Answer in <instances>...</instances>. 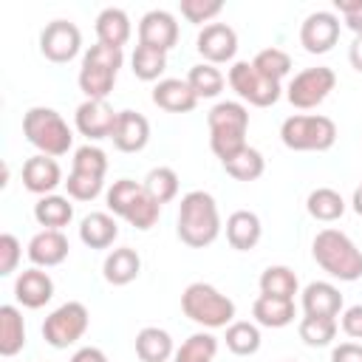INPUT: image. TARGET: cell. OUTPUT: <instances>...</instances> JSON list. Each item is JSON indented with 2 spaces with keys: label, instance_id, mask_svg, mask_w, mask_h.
<instances>
[{
  "label": "cell",
  "instance_id": "obj_52",
  "mask_svg": "<svg viewBox=\"0 0 362 362\" xmlns=\"http://www.w3.org/2000/svg\"><path fill=\"white\" fill-rule=\"evenodd\" d=\"M351 204H354V212H356V215H362V184L354 189V198H351Z\"/></svg>",
  "mask_w": 362,
  "mask_h": 362
},
{
  "label": "cell",
  "instance_id": "obj_51",
  "mask_svg": "<svg viewBox=\"0 0 362 362\" xmlns=\"http://www.w3.org/2000/svg\"><path fill=\"white\" fill-rule=\"evenodd\" d=\"M345 25H348L354 34H362V6H359L354 14H348V17H345Z\"/></svg>",
  "mask_w": 362,
  "mask_h": 362
},
{
  "label": "cell",
  "instance_id": "obj_5",
  "mask_svg": "<svg viewBox=\"0 0 362 362\" xmlns=\"http://www.w3.org/2000/svg\"><path fill=\"white\" fill-rule=\"evenodd\" d=\"M181 311L204 328H226L235 322V303L209 283H189L181 294Z\"/></svg>",
  "mask_w": 362,
  "mask_h": 362
},
{
  "label": "cell",
  "instance_id": "obj_47",
  "mask_svg": "<svg viewBox=\"0 0 362 362\" xmlns=\"http://www.w3.org/2000/svg\"><path fill=\"white\" fill-rule=\"evenodd\" d=\"M342 331L354 339H362V303L342 311Z\"/></svg>",
  "mask_w": 362,
  "mask_h": 362
},
{
  "label": "cell",
  "instance_id": "obj_23",
  "mask_svg": "<svg viewBox=\"0 0 362 362\" xmlns=\"http://www.w3.org/2000/svg\"><path fill=\"white\" fill-rule=\"evenodd\" d=\"M119 238V223L110 212H90L79 223V240L90 249H107Z\"/></svg>",
  "mask_w": 362,
  "mask_h": 362
},
{
  "label": "cell",
  "instance_id": "obj_12",
  "mask_svg": "<svg viewBox=\"0 0 362 362\" xmlns=\"http://www.w3.org/2000/svg\"><path fill=\"white\" fill-rule=\"evenodd\" d=\"M198 54L209 62V65H221V62H232L238 54V34L232 25L226 23H209L198 31L195 40Z\"/></svg>",
  "mask_w": 362,
  "mask_h": 362
},
{
  "label": "cell",
  "instance_id": "obj_48",
  "mask_svg": "<svg viewBox=\"0 0 362 362\" xmlns=\"http://www.w3.org/2000/svg\"><path fill=\"white\" fill-rule=\"evenodd\" d=\"M331 362H362V345L359 342H339L331 351Z\"/></svg>",
  "mask_w": 362,
  "mask_h": 362
},
{
  "label": "cell",
  "instance_id": "obj_29",
  "mask_svg": "<svg viewBox=\"0 0 362 362\" xmlns=\"http://www.w3.org/2000/svg\"><path fill=\"white\" fill-rule=\"evenodd\" d=\"M305 209H308V215L314 221L331 223V221H337V218L345 215V198L337 189H331V187H317V189L308 192Z\"/></svg>",
  "mask_w": 362,
  "mask_h": 362
},
{
  "label": "cell",
  "instance_id": "obj_10",
  "mask_svg": "<svg viewBox=\"0 0 362 362\" xmlns=\"http://www.w3.org/2000/svg\"><path fill=\"white\" fill-rule=\"evenodd\" d=\"M82 48V34L71 20H51L40 31V51L51 62H71Z\"/></svg>",
  "mask_w": 362,
  "mask_h": 362
},
{
  "label": "cell",
  "instance_id": "obj_24",
  "mask_svg": "<svg viewBox=\"0 0 362 362\" xmlns=\"http://www.w3.org/2000/svg\"><path fill=\"white\" fill-rule=\"evenodd\" d=\"M130 17L124 8H116V6H107L99 11L96 17V37L99 42L105 45H113V48H122L127 40H130Z\"/></svg>",
  "mask_w": 362,
  "mask_h": 362
},
{
  "label": "cell",
  "instance_id": "obj_14",
  "mask_svg": "<svg viewBox=\"0 0 362 362\" xmlns=\"http://www.w3.org/2000/svg\"><path fill=\"white\" fill-rule=\"evenodd\" d=\"M178 42V23L170 11L153 8L139 20V45L156 48V51H170Z\"/></svg>",
  "mask_w": 362,
  "mask_h": 362
},
{
  "label": "cell",
  "instance_id": "obj_4",
  "mask_svg": "<svg viewBox=\"0 0 362 362\" xmlns=\"http://www.w3.org/2000/svg\"><path fill=\"white\" fill-rule=\"evenodd\" d=\"M23 136L31 147H37L42 156H51V158L65 156L74 144V133H71L68 122L54 107H42V105L25 110Z\"/></svg>",
  "mask_w": 362,
  "mask_h": 362
},
{
  "label": "cell",
  "instance_id": "obj_19",
  "mask_svg": "<svg viewBox=\"0 0 362 362\" xmlns=\"http://www.w3.org/2000/svg\"><path fill=\"white\" fill-rule=\"evenodd\" d=\"M153 105L167 113H189L195 110L198 96L192 93L187 79H158L153 88Z\"/></svg>",
  "mask_w": 362,
  "mask_h": 362
},
{
  "label": "cell",
  "instance_id": "obj_25",
  "mask_svg": "<svg viewBox=\"0 0 362 362\" xmlns=\"http://www.w3.org/2000/svg\"><path fill=\"white\" fill-rule=\"evenodd\" d=\"M175 354L173 348V337L158 328V325H147L136 334V356L141 362H167Z\"/></svg>",
  "mask_w": 362,
  "mask_h": 362
},
{
  "label": "cell",
  "instance_id": "obj_2",
  "mask_svg": "<svg viewBox=\"0 0 362 362\" xmlns=\"http://www.w3.org/2000/svg\"><path fill=\"white\" fill-rule=\"evenodd\" d=\"M311 255L322 272H328L331 277H337L342 283H354L362 277V252L339 229L328 226V229L317 232V238L311 243Z\"/></svg>",
  "mask_w": 362,
  "mask_h": 362
},
{
  "label": "cell",
  "instance_id": "obj_38",
  "mask_svg": "<svg viewBox=\"0 0 362 362\" xmlns=\"http://www.w3.org/2000/svg\"><path fill=\"white\" fill-rule=\"evenodd\" d=\"M130 65H133V74L141 82H156L167 68V54L156 51V48H147V45H136V51L130 57Z\"/></svg>",
  "mask_w": 362,
  "mask_h": 362
},
{
  "label": "cell",
  "instance_id": "obj_50",
  "mask_svg": "<svg viewBox=\"0 0 362 362\" xmlns=\"http://www.w3.org/2000/svg\"><path fill=\"white\" fill-rule=\"evenodd\" d=\"M348 59H351L354 71H359V74H362V34H356V37H354V42H351V48H348Z\"/></svg>",
  "mask_w": 362,
  "mask_h": 362
},
{
  "label": "cell",
  "instance_id": "obj_6",
  "mask_svg": "<svg viewBox=\"0 0 362 362\" xmlns=\"http://www.w3.org/2000/svg\"><path fill=\"white\" fill-rule=\"evenodd\" d=\"M280 139L294 153H322L337 141V124L320 113H297L280 124Z\"/></svg>",
  "mask_w": 362,
  "mask_h": 362
},
{
  "label": "cell",
  "instance_id": "obj_43",
  "mask_svg": "<svg viewBox=\"0 0 362 362\" xmlns=\"http://www.w3.org/2000/svg\"><path fill=\"white\" fill-rule=\"evenodd\" d=\"M71 170H76V173H90V175L105 178V173H107V156H105V150H99V147H93V144H82V147L74 153V167H71Z\"/></svg>",
  "mask_w": 362,
  "mask_h": 362
},
{
  "label": "cell",
  "instance_id": "obj_27",
  "mask_svg": "<svg viewBox=\"0 0 362 362\" xmlns=\"http://www.w3.org/2000/svg\"><path fill=\"white\" fill-rule=\"evenodd\" d=\"M74 218V204L65 198V195H42L37 204H34V221L42 226V229H59L68 226Z\"/></svg>",
  "mask_w": 362,
  "mask_h": 362
},
{
  "label": "cell",
  "instance_id": "obj_35",
  "mask_svg": "<svg viewBox=\"0 0 362 362\" xmlns=\"http://www.w3.org/2000/svg\"><path fill=\"white\" fill-rule=\"evenodd\" d=\"M141 187H144V192H147L153 201L170 204V201L178 195V173H175L173 167H153V170L144 175Z\"/></svg>",
  "mask_w": 362,
  "mask_h": 362
},
{
  "label": "cell",
  "instance_id": "obj_15",
  "mask_svg": "<svg viewBox=\"0 0 362 362\" xmlns=\"http://www.w3.org/2000/svg\"><path fill=\"white\" fill-rule=\"evenodd\" d=\"M59 184H62V170H59L57 158L42 156V153L25 158V164H23V187L28 192L42 198V195H51Z\"/></svg>",
  "mask_w": 362,
  "mask_h": 362
},
{
  "label": "cell",
  "instance_id": "obj_45",
  "mask_svg": "<svg viewBox=\"0 0 362 362\" xmlns=\"http://www.w3.org/2000/svg\"><path fill=\"white\" fill-rule=\"evenodd\" d=\"M223 8L221 0H181V14L189 23H209Z\"/></svg>",
  "mask_w": 362,
  "mask_h": 362
},
{
  "label": "cell",
  "instance_id": "obj_17",
  "mask_svg": "<svg viewBox=\"0 0 362 362\" xmlns=\"http://www.w3.org/2000/svg\"><path fill=\"white\" fill-rule=\"evenodd\" d=\"M14 297L25 308H42L54 297V280H51V274L42 272L40 266H31V269L20 272V277L14 280Z\"/></svg>",
  "mask_w": 362,
  "mask_h": 362
},
{
  "label": "cell",
  "instance_id": "obj_18",
  "mask_svg": "<svg viewBox=\"0 0 362 362\" xmlns=\"http://www.w3.org/2000/svg\"><path fill=\"white\" fill-rule=\"evenodd\" d=\"M68 238L59 229H40L28 240V260L40 269H51L68 257Z\"/></svg>",
  "mask_w": 362,
  "mask_h": 362
},
{
  "label": "cell",
  "instance_id": "obj_39",
  "mask_svg": "<svg viewBox=\"0 0 362 362\" xmlns=\"http://www.w3.org/2000/svg\"><path fill=\"white\" fill-rule=\"evenodd\" d=\"M141 192H144V187H141L139 181H133V178H119V181H113V184L107 187V195H105L107 209H110L113 215L124 218V215L130 212L133 201H136Z\"/></svg>",
  "mask_w": 362,
  "mask_h": 362
},
{
  "label": "cell",
  "instance_id": "obj_33",
  "mask_svg": "<svg viewBox=\"0 0 362 362\" xmlns=\"http://www.w3.org/2000/svg\"><path fill=\"white\" fill-rule=\"evenodd\" d=\"M215 354H218V337H212L209 331H195L173 354V362H212Z\"/></svg>",
  "mask_w": 362,
  "mask_h": 362
},
{
  "label": "cell",
  "instance_id": "obj_44",
  "mask_svg": "<svg viewBox=\"0 0 362 362\" xmlns=\"http://www.w3.org/2000/svg\"><path fill=\"white\" fill-rule=\"evenodd\" d=\"M82 62H93V65H102V68H110V71L119 74V68H122V62H124V54H122V48L105 45V42H93V45L85 51Z\"/></svg>",
  "mask_w": 362,
  "mask_h": 362
},
{
  "label": "cell",
  "instance_id": "obj_49",
  "mask_svg": "<svg viewBox=\"0 0 362 362\" xmlns=\"http://www.w3.org/2000/svg\"><path fill=\"white\" fill-rule=\"evenodd\" d=\"M71 362H107V356H105L99 348L85 345V348H79V351L71 356Z\"/></svg>",
  "mask_w": 362,
  "mask_h": 362
},
{
  "label": "cell",
  "instance_id": "obj_13",
  "mask_svg": "<svg viewBox=\"0 0 362 362\" xmlns=\"http://www.w3.org/2000/svg\"><path fill=\"white\" fill-rule=\"evenodd\" d=\"M116 119H119V113L107 105V99H85L76 107L74 124H76V130L82 136H88L90 141H99V139H110L113 136Z\"/></svg>",
  "mask_w": 362,
  "mask_h": 362
},
{
  "label": "cell",
  "instance_id": "obj_40",
  "mask_svg": "<svg viewBox=\"0 0 362 362\" xmlns=\"http://www.w3.org/2000/svg\"><path fill=\"white\" fill-rule=\"evenodd\" d=\"M252 65L266 76V79H272V82H280L283 76H288V71H291V57L283 51V48H263V51H257L255 54V59H252Z\"/></svg>",
  "mask_w": 362,
  "mask_h": 362
},
{
  "label": "cell",
  "instance_id": "obj_21",
  "mask_svg": "<svg viewBox=\"0 0 362 362\" xmlns=\"http://www.w3.org/2000/svg\"><path fill=\"white\" fill-rule=\"evenodd\" d=\"M303 311L311 317H337L342 311V294L334 283L314 280L303 288Z\"/></svg>",
  "mask_w": 362,
  "mask_h": 362
},
{
  "label": "cell",
  "instance_id": "obj_30",
  "mask_svg": "<svg viewBox=\"0 0 362 362\" xmlns=\"http://www.w3.org/2000/svg\"><path fill=\"white\" fill-rule=\"evenodd\" d=\"M221 164H223L226 175H232L235 181H257V178L263 175V170H266L263 153L255 150V147H249V144H246L243 150H238L235 156L223 158Z\"/></svg>",
  "mask_w": 362,
  "mask_h": 362
},
{
  "label": "cell",
  "instance_id": "obj_20",
  "mask_svg": "<svg viewBox=\"0 0 362 362\" xmlns=\"http://www.w3.org/2000/svg\"><path fill=\"white\" fill-rule=\"evenodd\" d=\"M260 235H263V226H260V218L249 209H235L229 218H226V240L232 249L238 252H249L260 243Z\"/></svg>",
  "mask_w": 362,
  "mask_h": 362
},
{
  "label": "cell",
  "instance_id": "obj_37",
  "mask_svg": "<svg viewBox=\"0 0 362 362\" xmlns=\"http://www.w3.org/2000/svg\"><path fill=\"white\" fill-rule=\"evenodd\" d=\"M297 331H300V339L311 348L331 345L334 337H337V317H311V314H305L300 320Z\"/></svg>",
  "mask_w": 362,
  "mask_h": 362
},
{
  "label": "cell",
  "instance_id": "obj_42",
  "mask_svg": "<svg viewBox=\"0 0 362 362\" xmlns=\"http://www.w3.org/2000/svg\"><path fill=\"white\" fill-rule=\"evenodd\" d=\"M105 187V178L99 175H90V173H76L71 170L68 181H65V189H68V198L74 201H93Z\"/></svg>",
  "mask_w": 362,
  "mask_h": 362
},
{
  "label": "cell",
  "instance_id": "obj_46",
  "mask_svg": "<svg viewBox=\"0 0 362 362\" xmlns=\"http://www.w3.org/2000/svg\"><path fill=\"white\" fill-rule=\"evenodd\" d=\"M20 257H23L20 240H17L11 232H3V235H0V274L8 277V274L17 269Z\"/></svg>",
  "mask_w": 362,
  "mask_h": 362
},
{
  "label": "cell",
  "instance_id": "obj_22",
  "mask_svg": "<svg viewBox=\"0 0 362 362\" xmlns=\"http://www.w3.org/2000/svg\"><path fill=\"white\" fill-rule=\"evenodd\" d=\"M139 272H141V257L130 246L113 249L102 263V274H105V280L110 286H127V283H133L139 277Z\"/></svg>",
  "mask_w": 362,
  "mask_h": 362
},
{
  "label": "cell",
  "instance_id": "obj_36",
  "mask_svg": "<svg viewBox=\"0 0 362 362\" xmlns=\"http://www.w3.org/2000/svg\"><path fill=\"white\" fill-rule=\"evenodd\" d=\"M187 82H189V88L198 99H215L223 90V74L209 62L192 65L189 74H187Z\"/></svg>",
  "mask_w": 362,
  "mask_h": 362
},
{
  "label": "cell",
  "instance_id": "obj_26",
  "mask_svg": "<svg viewBox=\"0 0 362 362\" xmlns=\"http://www.w3.org/2000/svg\"><path fill=\"white\" fill-rule=\"evenodd\" d=\"M252 317L263 328H286L288 322H294V300H280V297L260 294L252 303Z\"/></svg>",
  "mask_w": 362,
  "mask_h": 362
},
{
  "label": "cell",
  "instance_id": "obj_16",
  "mask_svg": "<svg viewBox=\"0 0 362 362\" xmlns=\"http://www.w3.org/2000/svg\"><path fill=\"white\" fill-rule=\"evenodd\" d=\"M113 147L122 153H139L150 141V122L139 110H119L116 127H113Z\"/></svg>",
  "mask_w": 362,
  "mask_h": 362
},
{
  "label": "cell",
  "instance_id": "obj_34",
  "mask_svg": "<svg viewBox=\"0 0 362 362\" xmlns=\"http://www.w3.org/2000/svg\"><path fill=\"white\" fill-rule=\"evenodd\" d=\"M226 348L238 356H252L260 348V328L249 320H235L226 325Z\"/></svg>",
  "mask_w": 362,
  "mask_h": 362
},
{
  "label": "cell",
  "instance_id": "obj_7",
  "mask_svg": "<svg viewBox=\"0 0 362 362\" xmlns=\"http://www.w3.org/2000/svg\"><path fill=\"white\" fill-rule=\"evenodd\" d=\"M88 322H90L88 308L79 300H68V303H62L59 308H54L45 317V322H42V339L51 348L62 351V348H68V345H74V342H79L85 337Z\"/></svg>",
  "mask_w": 362,
  "mask_h": 362
},
{
  "label": "cell",
  "instance_id": "obj_28",
  "mask_svg": "<svg viewBox=\"0 0 362 362\" xmlns=\"http://www.w3.org/2000/svg\"><path fill=\"white\" fill-rule=\"evenodd\" d=\"M25 345V322L17 305H0V354L14 356Z\"/></svg>",
  "mask_w": 362,
  "mask_h": 362
},
{
  "label": "cell",
  "instance_id": "obj_11",
  "mask_svg": "<svg viewBox=\"0 0 362 362\" xmlns=\"http://www.w3.org/2000/svg\"><path fill=\"white\" fill-rule=\"evenodd\" d=\"M339 40V17L334 11H311L300 25V45L308 54H325Z\"/></svg>",
  "mask_w": 362,
  "mask_h": 362
},
{
  "label": "cell",
  "instance_id": "obj_1",
  "mask_svg": "<svg viewBox=\"0 0 362 362\" xmlns=\"http://www.w3.org/2000/svg\"><path fill=\"white\" fill-rule=\"evenodd\" d=\"M221 235V212L209 192L192 189L178 204V238L192 249H204L215 243Z\"/></svg>",
  "mask_w": 362,
  "mask_h": 362
},
{
  "label": "cell",
  "instance_id": "obj_8",
  "mask_svg": "<svg viewBox=\"0 0 362 362\" xmlns=\"http://www.w3.org/2000/svg\"><path fill=\"white\" fill-rule=\"evenodd\" d=\"M229 85H232V90L243 102H249L255 107H269V105H274L280 99V82L266 79L249 59L232 62V68H229Z\"/></svg>",
  "mask_w": 362,
  "mask_h": 362
},
{
  "label": "cell",
  "instance_id": "obj_32",
  "mask_svg": "<svg viewBox=\"0 0 362 362\" xmlns=\"http://www.w3.org/2000/svg\"><path fill=\"white\" fill-rule=\"evenodd\" d=\"M297 274L288 266H269L260 274V294L266 297H280V300H294L297 294Z\"/></svg>",
  "mask_w": 362,
  "mask_h": 362
},
{
  "label": "cell",
  "instance_id": "obj_3",
  "mask_svg": "<svg viewBox=\"0 0 362 362\" xmlns=\"http://www.w3.org/2000/svg\"><path fill=\"white\" fill-rule=\"evenodd\" d=\"M209 147L223 161L246 147V130H249V110L243 102H218L209 116Z\"/></svg>",
  "mask_w": 362,
  "mask_h": 362
},
{
  "label": "cell",
  "instance_id": "obj_41",
  "mask_svg": "<svg viewBox=\"0 0 362 362\" xmlns=\"http://www.w3.org/2000/svg\"><path fill=\"white\" fill-rule=\"evenodd\" d=\"M158 215H161V204L153 201L147 192H141V195L133 201V206H130V212L124 215V221H127L130 226H136V229L144 232V229H153V226H156Z\"/></svg>",
  "mask_w": 362,
  "mask_h": 362
},
{
  "label": "cell",
  "instance_id": "obj_9",
  "mask_svg": "<svg viewBox=\"0 0 362 362\" xmlns=\"http://www.w3.org/2000/svg\"><path fill=\"white\" fill-rule=\"evenodd\" d=\"M334 85H337V74L328 65H317V68H305V71L294 74V79L286 88V96L294 107L311 110L325 102V96L334 90Z\"/></svg>",
  "mask_w": 362,
  "mask_h": 362
},
{
  "label": "cell",
  "instance_id": "obj_31",
  "mask_svg": "<svg viewBox=\"0 0 362 362\" xmlns=\"http://www.w3.org/2000/svg\"><path fill=\"white\" fill-rule=\"evenodd\" d=\"M76 82H79V90L85 93V99H107V93L116 85V71L93 65V62H82Z\"/></svg>",
  "mask_w": 362,
  "mask_h": 362
}]
</instances>
